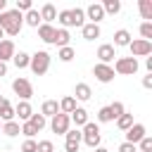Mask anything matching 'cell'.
<instances>
[{
    "label": "cell",
    "mask_w": 152,
    "mask_h": 152,
    "mask_svg": "<svg viewBox=\"0 0 152 152\" xmlns=\"http://www.w3.org/2000/svg\"><path fill=\"white\" fill-rule=\"evenodd\" d=\"M24 26V14L17 12V10H5L0 12V28L7 33V36H19Z\"/></svg>",
    "instance_id": "obj_1"
},
{
    "label": "cell",
    "mask_w": 152,
    "mask_h": 152,
    "mask_svg": "<svg viewBox=\"0 0 152 152\" xmlns=\"http://www.w3.org/2000/svg\"><path fill=\"white\" fill-rule=\"evenodd\" d=\"M28 66H31V71H33L36 76L48 74V69H50V55H48L45 50H40V52H36V55H31Z\"/></svg>",
    "instance_id": "obj_2"
},
{
    "label": "cell",
    "mask_w": 152,
    "mask_h": 152,
    "mask_svg": "<svg viewBox=\"0 0 152 152\" xmlns=\"http://www.w3.org/2000/svg\"><path fill=\"white\" fill-rule=\"evenodd\" d=\"M100 128H97V124H93V121H88L86 126H83V131H81V142H86L88 147H100Z\"/></svg>",
    "instance_id": "obj_3"
},
{
    "label": "cell",
    "mask_w": 152,
    "mask_h": 152,
    "mask_svg": "<svg viewBox=\"0 0 152 152\" xmlns=\"http://www.w3.org/2000/svg\"><path fill=\"white\" fill-rule=\"evenodd\" d=\"M12 90L21 97V102H28V100L33 97V86H31V81H28V78H21V76L12 81Z\"/></svg>",
    "instance_id": "obj_4"
},
{
    "label": "cell",
    "mask_w": 152,
    "mask_h": 152,
    "mask_svg": "<svg viewBox=\"0 0 152 152\" xmlns=\"http://www.w3.org/2000/svg\"><path fill=\"white\" fill-rule=\"evenodd\" d=\"M112 69H114V74L131 76V74H135V71H138V59H135V57H119V59H116V64H114Z\"/></svg>",
    "instance_id": "obj_5"
},
{
    "label": "cell",
    "mask_w": 152,
    "mask_h": 152,
    "mask_svg": "<svg viewBox=\"0 0 152 152\" xmlns=\"http://www.w3.org/2000/svg\"><path fill=\"white\" fill-rule=\"evenodd\" d=\"M128 48H131V57H147V55H152V40L138 38V40H131Z\"/></svg>",
    "instance_id": "obj_6"
},
{
    "label": "cell",
    "mask_w": 152,
    "mask_h": 152,
    "mask_svg": "<svg viewBox=\"0 0 152 152\" xmlns=\"http://www.w3.org/2000/svg\"><path fill=\"white\" fill-rule=\"evenodd\" d=\"M69 124H71V119H69V114H55L52 116V121H50V128H52V133H57V135H64L66 131H69Z\"/></svg>",
    "instance_id": "obj_7"
},
{
    "label": "cell",
    "mask_w": 152,
    "mask_h": 152,
    "mask_svg": "<svg viewBox=\"0 0 152 152\" xmlns=\"http://www.w3.org/2000/svg\"><path fill=\"white\" fill-rule=\"evenodd\" d=\"M93 74H95V78H97L100 83L114 81V69H112L109 64H95V66H93Z\"/></svg>",
    "instance_id": "obj_8"
},
{
    "label": "cell",
    "mask_w": 152,
    "mask_h": 152,
    "mask_svg": "<svg viewBox=\"0 0 152 152\" xmlns=\"http://www.w3.org/2000/svg\"><path fill=\"white\" fill-rule=\"evenodd\" d=\"M145 135H147L145 126H142V124H133V126L126 131V142H131V145H138V142H140Z\"/></svg>",
    "instance_id": "obj_9"
},
{
    "label": "cell",
    "mask_w": 152,
    "mask_h": 152,
    "mask_svg": "<svg viewBox=\"0 0 152 152\" xmlns=\"http://www.w3.org/2000/svg\"><path fill=\"white\" fill-rule=\"evenodd\" d=\"M64 138H66L64 150H66V152H78V147H81V131H78V128L66 131V133H64Z\"/></svg>",
    "instance_id": "obj_10"
},
{
    "label": "cell",
    "mask_w": 152,
    "mask_h": 152,
    "mask_svg": "<svg viewBox=\"0 0 152 152\" xmlns=\"http://www.w3.org/2000/svg\"><path fill=\"white\" fill-rule=\"evenodd\" d=\"M83 12H86V17H88V19H93L90 24H97V21H102V19H104V10H102V5H100V2L88 5Z\"/></svg>",
    "instance_id": "obj_11"
},
{
    "label": "cell",
    "mask_w": 152,
    "mask_h": 152,
    "mask_svg": "<svg viewBox=\"0 0 152 152\" xmlns=\"http://www.w3.org/2000/svg\"><path fill=\"white\" fill-rule=\"evenodd\" d=\"M114 57H116V50H114V45L104 43V45H100V48H97V59H100V64H109Z\"/></svg>",
    "instance_id": "obj_12"
},
{
    "label": "cell",
    "mask_w": 152,
    "mask_h": 152,
    "mask_svg": "<svg viewBox=\"0 0 152 152\" xmlns=\"http://www.w3.org/2000/svg\"><path fill=\"white\" fill-rule=\"evenodd\" d=\"M14 52H17V48H14L12 40H0V62L7 64V59L14 57Z\"/></svg>",
    "instance_id": "obj_13"
},
{
    "label": "cell",
    "mask_w": 152,
    "mask_h": 152,
    "mask_svg": "<svg viewBox=\"0 0 152 152\" xmlns=\"http://www.w3.org/2000/svg\"><path fill=\"white\" fill-rule=\"evenodd\" d=\"M40 21H45V24H50L52 19H57V10H55V5L52 2H45L43 7H40Z\"/></svg>",
    "instance_id": "obj_14"
},
{
    "label": "cell",
    "mask_w": 152,
    "mask_h": 152,
    "mask_svg": "<svg viewBox=\"0 0 152 152\" xmlns=\"http://www.w3.org/2000/svg\"><path fill=\"white\" fill-rule=\"evenodd\" d=\"M38 38L43 43H52L55 40V26L52 24H40L38 26Z\"/></svg>",
    "instance_id": "obj_15"
},
{
    "label": "cell",
    "mask_w": 152,
    "mask_h": 152,
    "mask_svg": "<svg viewBox=\"0 0 152 152\" xmlns=\"http://www.w3.org/2000/svg\"><path fill=\"white\" fill-rule=\"evenodd\" d=\"M81 31H83V38H86V40H95V38H100V24H83Z\"/></svg>",
    "instance_id": "obj_16"
},
{
    "label": "cell",
    "mask_w": 152,
    "mask_h": 152,
    "mask_svg": "<svg viewBox=\"0 0 152 152\" xmlns=\"http://www.w3.org/2000/svg\"><path fill=\"white\" fill-rule=\"evenodd\" d=\"M69 40H71V36H69L66 28H55V40H52V43H55L57 48H66Z\"/></svg>",
    "instance_id": "obj_17"
},
{
    "label": "cell",
    "mask_w": 152,
    "mask_h": 152,
    "mask_svg": "<svg viewBox=\"0 0 152 152\" xmlns=\"http://www.w3.org/2000/svg\"><path fill=\"white\" fill-rule=\"evenodd\" d=\"M74 100H81V102H86V100H90V95H93V90H90V86L88 83H76V90H74Z\"/></svg>",
    "instance_id": "obj_18"
},
{
    "label": "cell",
    "mask_w": 152,
    "mask_h": 152,
    "mask_svg": "<svg viewBox=\"0 0 152 152\" xmlns=\"http://www.w3.org/2000/svg\"><path fill=\"white\" fill-rule=\"evenodd\" d=\"M40 114H43V116H55V114H59V102H57V100H45L43 107H40Z\"/></svg>",
    "instance_id": "obj_19"
},
{
    "label": "cell",
    "mask_w": 152,
    "mask_h": 152,
    "mask_svg": "<svg viewBox=\"0 0 152 152\" xmlns=\"http://www.w3.org/2000/svg\"><path fill=\"white\" fill-rule=\"evenodd\" d=\"M31 114H33V109H31V104H28V102H19V104L14 107V116H19L21 121H28V119H31Z\"/></svg>",
    "instance_id": "obj_20"
},
{
    "label": "cell",
    "mask_w": 152,
    "mask_h": 152,
    "mask_svg": "<svg viewBox=\"0 0 152 152\" xmlns=\"http://www.w3.org/2000/svg\"><path fill=\"white\" fill-rule=\"evenodd\" d=\"M69 119H71L76 126H86V124H88V112H86L83 107H76V109L69 114Z\"/></svg>",
    "instance_id": "obj_21"
},
{
    "label": "cell",
    "mask_w": 152,
    "mask_h": 152,
    "mask_svg": "<svg viewBox=\"0 0 152 152\" xmlns=\"http://www.w3.org/2000/svg\"><path fill=\"white\" fill-rule=\"evenodd\" d=\"M128 43H131V33H128L126 28H119V31L114 33V45H116V48H126Z\"/></svg>",
    "instance_id": "obj_22"
},
{
    "label": "cell",
    "mask_w": 152,
    "mask_h": 152,
    "mask_svg": "<svg viewBox=\"0 0 152 152\" xmlns=\"http://www.w3.org/2000/svg\"><path fill=\"white\" fill-rule=\"evenodd\" d=\"M74 109H76V100H74V95H66V97L59 100V112H62V114H71Z\"/></svg>",
    "instance_id": "obj_23"
},
{
    "label": "cell",
    "mask_w": 152,
    "mask_h": 152,
    "mask_svg": "<svg viewBox=\"0 0 152 152\" xmlns=\"http://www.w3.org/2000/svg\"><path fill=\"white\" fill-rule=\"evenodd\" d=\"M138 10L145 21H152V0H138Z\"/></svg>",
    "instance_id": "obj_24"
},
{
    "label": "cell",
    "mask_w": 152,
    "mask_h": 152,
    "mask_svg": "<svg viewBox=\"0 0 152 152\" xmlns=\"http://www.w3.org/2000/svg\"><path fill=\"white\" fill-rule=\"evenodd\" d=\"M12 62H14V66L17 69H26L28 66V62H31V55H26V52H14V57H12Z\"/></svg>",
    "instance_id": "obj_25"
},
{
    "label": "cell",
    "mask_w": 152,
    "mask_h": 152,
    "mask_svg": "<svg viewBox=\"0 0 152 152\" xmlns=\"http://www.w3.org/2000/svg\"><path fill=\"white\" fill-rule=\"evenodd\" d=\"M69 14H71V26H83L86 21V12L81 10V7H74V10H69Z\"/></svg>",
    "instance_id": "obj_26"
},
{
    "label": "cell",
    "mask_w": 152,
    "mask_h": 152,
    "mask_svg": "<svg viewBox=\"0 0 152 152\" xmlns=\"http://www.w3.org/2000/svg\"><path fill=\"white\" fill-rule=\"evenodd\" d=\"M2 133L10 135V138H14V135L21 133V126H19L17 121H5V124H2Z\"/></svg>",
    "instance_id": "obj_27"
},
{
    "label": "cell",
    "mask_w": 152,
    "mask_h": 152,
    "mask_svg": "<svg viewBox=\"0 0 152 152\" xmlns=\"http://www.w3.org/2000/svg\"><path fill=\"white\" fill-rule=\"evenodd\" d=\"M24 21H26L28 26L38 28V26H40V14H38V10H28V12H26V17H24Z\"/></svg>",
    "instance_id": "obj_28"
},
{
    "label": "cell",
    "mask_w": 152,
    "mask_h": 152,
    "mask_svg": "<svg viewBox=\"0 0 152 152\" xmlns=\"http://www.w3.org/2000/svg\"><path fill=\"white\" fill-rule=\"evenodd\" d=\"M57 57H59L62 62H71V59L76 57V50H74L71 45H66V48H59V50H57Z\"/></svg>",
    "instance_id": "obj_29"
},
{
    "label": "cell",
    "mask_w": 152,
    "mask_h": 152,
    "mask_svg": "<svg viewBox=\"0 0 152 152\" xmlns=\"http://www.w3.org/2000/svg\"><path fill=\"white\" fill-rule=\"evenodd\" d=\"M0 121H14V107L10 102H5L0 107Z\"/></svg>",
    "instance_id": "obj_30"
},
{
    "label": "cell",
    "mask_w": 152,
    "mask_h": 152,
    "mask_svg": "<svg viewBox=\"0 0 152 152\" xmlns=\"http://www.w3.org/2000/svg\"><path fill=\"white\" fill-rule=\"evenodd\" d=\"M102 10H104V14H116L121 10V2L119 0H104L102 2Z\"/></svg>",
    "instance_id": "obj_31"
},
{
    "label": "cell",
    "mask_w": 152,
    "mask_h": 152,
    "mask_svg": "<svg viewBox=\"0 0 152 152\" xmlns=\"http://www.w3.org/2000/svg\"><path fill=\"white\" fill-rule=\"evenodd\" d=\"M116 126H119L121 131H128V128L133 126V114H121V116L116 119Z\"/></svg>",
    "instance_id": "obj_32"
},
{
    "label": "cell",
    "mask_w": 152,
    "mask_h": 152,
    "mask_svg": "<svg viewBox=\"0 0 152 152\" xmlns=\"http://www.w3.org/2000/svg\"><path fill=\"white\" fill-rule=\"evenodd\" d=\"M28 124H31L36 131H43V128H45V116H43V114H31Z\"/></svg>",
    "instance_id": "obj_33"
},
{
    "label": "cell",
    "mask_w": 152,
    "mask_h": 152,
    "mask_svg": "<svg viewBox=\"0 0 152 152\" xmlns=\"http://www.w3.org/2000/svg\"><path fill=\"white\" fill-rule=\"evenodd\" d=\"M107 107H109V112H112L114 121H116L121 114H126V109H124V102H112V104H107Z\"/></svg>",
    "instance_id": "obj_34"
},
{
    "label": "cell",
    "mask_w": 152,
    "mask_h": 152,
    "mask_svg": "<svg viewBox=\"0 0 152 152\" xmlns=\"http://www.w3.org/2000/svg\"><path fill=\"white\" fill-rule=\"evenodd\" d=\"M57 21L62 24V28H69V26H71V14H69V10H62V12L57 14Z\"/></svg>",
    "instance_id": "obj_35"
},
{
    "label": "cell",
    "mask_w": 152,
    "mask_h": 152,
    "mask_svg": "<svg viewBox=\"0 0 152 152\" xmlns=\"http://www.w3.org/2000/svg\"><path fill=\"white\" fill-rule=\"evenodd\" d=\"M140 36H142V40L152 38V21H142L140 24Z\"/></svg>",
    "instance_id": "obj_36"
},
{
    "label": "cell",
    "mask_w": 152,
    "mask_h": 152,
    "mask_svg": "<svg viewBox=\"0 0 152 152\" xmlns=\"http://www.w3.org/2000/svg\"><path fill=\"white\" fill-rule=\"evenodd\" d=\"M97 121H100V124H107V121H114V116H112V112H109V107H102V109L97 112Z\"/></svg>",
    "instance_id": "obj_37"
},
{
    "label": "cell",
    "mask_w": 152,
    "mask_h": 152,
    "mask_svg": "<svg viewBox=\"0 0 152 152\" xmlns=\"http://www.w3.org/2000/svg\"><path fill=\"white\" fill-rule=\"evenodd\" d=\"M21 133L26 135V140H33V135H36L38 131H36V128H33V126H31L28 121H24V124H21Z\"/></svg>",
    "instance_id": "obj_38"
},
{
    "label": "cell",
    "mask_w": 152,
    "mask_h": 152,
    "mask_svg": "<svg viewBox=\"0 0 152 152\" xmlns=\"http://www.w3.org/2000/svg\"><path fill=\"white\" fill-rule=\"evenodd\" d=\"M17 12H28V10H33V2L31 0H17V7H14Z\"/></svg>",
    "instance_id": "obj_39"
},
{
    "label": "cell",
    "mask_w": 152,
    "mask_h": 152,
    "mask_svg": "<svg viewBox=\"0 0 152 152\" xmlns=\"http://www.w3.org/2000/svg\"><path fill=\"white\" fill-rule=\"evenodd\" d=\"M36 152H55V145L50 140H38V150Z\"/></svg>",
    "instance_id": "obj_40"
},
{
    "label": "cell",
    "mask_w": 152,
    "mask_h": 152,
    "mask_svg": "<svg viewBox=\"0 0 152 152\" xmlns=\"http://www.w3.org/2000/svg\"><path fill=\"white\" fill-rule=\"evenodd\" d=\"M138 145H140V152H152V138L150 135H145Z\"/></svg>",
    "instance_id": "obj_41"
},
{
    "label": "cell",
    "mask_w": 152,
    "mask_h": 152,
    "mask_svg": "<svg viewBox=\"0 0 152 152\" xmlns=\"http://www.w3.org/2000/svg\"><path fill=\"white\" fill-rule=\"evenodd\" d=\"M36 150H38V142H36V140H24L21 152H36Z\"/></svg>",
    "instance_id": "obj_42"
},
{
    "label": "cell",
    "mask_w": 152,
    "mask_h": 152,
    "mask_svg": "<svg viewBox=\"0 0 152 152\" xmlns=\"http://www.w3.org/2000/svg\"><path fill=\"white\" fill-rule=\"evenodd\" d=\"M119 152H138V150H135V145H131V142H121V145H119Z\"/></svg>",
    "instance_id": "obj_43"
},
{
    "label": "cell",
    "mask_w": 152,
    "mask_h": 152,
    "mask_svg": "<svg viewBox=\"0 0 152 152\" xmlns=\"http://www.w3.org/2000/svg\"><path fill=\"white\" fill-rule=\"evenodd\" d=\"M142 86H145V88H152V74H150V76H145V78H142Z\"/></svg>",
    "instance_id": "obj_44"
},
{
    "label": "cell",
    "mask_w": 152,
    "mask_h": 152,
    "mask_svg": "<svg viewBox=\"0 0 152 152\" xmlns=\"http://www.w3.org/2000/svg\"><path fill=\"white\" fill-rule=\"evenodd\" d=\"M5 74H7V64H5V62H0V76H5Z\"/></svg>",
    "instance_id": "obj_45"
},
{
    "label": "cell",
    "mask_w": 152,
    "mask_h": 152,
    "mask_svg": "<svg viewBox=\"0 0 152 152\" xmlns=\"http://www.w3.org/2000/svg\"><path fill=\"white\" fill-rule=\"evenodd\" d=\"M145 66H147V69H150V74H152V57H147V59H145Z\"/></svg>",
    "instance_id": "obj_46"
},
{
    "label": "cell",
    "mask_w": 152,
    "mask_h": 152,
    "mask_svg": "<svg viewBox=\"0 0 152 152\" xmlns=\"http://www.w3.org/2000/svg\"><path fill=\"white\" fill-rule=\"evenodd\" d=\"M7 10V0H0V12H5Z\"/></svg>",
    "instance_id": "obj_47"
},
{
    "label": "cell",
    "mask_w": 152,
    "mask_h": 152,
    "mask_svg": "<svg viewBox=\"0 0 152 152\" xmlns=\"http://www.w3.org/2000/svg\"><path fill=\"white\" fill-rule=\"evenodd\" d=\"M95 152H109V150H104V147H95Z\"/></svg>",
    "instance_id": "obj_48"
},
{
    "label": "cell",
    "mask_w": 152,
    "mask_h": 152,
    "mask_svg": "<svg viewBox=\"0 0 152 152\" xmlns=\"http://www.w3.org/2000/svg\"><path fill=\"white\" fill-rule=\"evenodd\" d=\"M5 102H7V100H5V97H2V95H0V107H2V104H5Z\"/></svg>",
    "instance_id": "obj_49"
},
{
    "label": "cell",
    "mask_w": 152,
    "mask_h": 152,
    "mask_svg": "<svg viewBox=\"0 0 152 152\" xmlns=\"http://www.w3.org/2000/svg\"><path fill=\"white\" fill-rule=\"evenodd\" d=\"M2 36H5V31H2V28H0V40H2Z\"/></svg>",
    "instance_id": "obj_50"
},
{
    "label": "cell",
    "mask_w": 152,
    "mask_h": 152,
    "mask_svg": "<svg viewBox=\"0 0 152 152\" xmlns=\"http://www.w3.org/2000/svg\"><path fill=\"white\" fill-rule=\"evenodd\" d=\"M0 133H2V124H0Z\"/></svg>",
    "instance_id": "obj_51"
}]
</instances>
